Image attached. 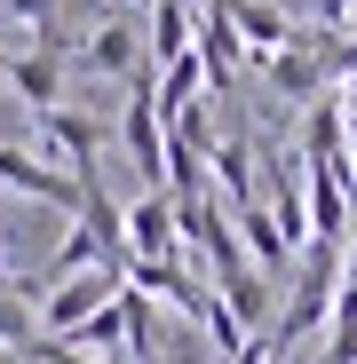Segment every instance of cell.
I'll use <instances>...</instances> for the list:
<instances>
[{
	"instance_id": "obj_4",
	"label": "cell",
	"mask_w": 357,
	"mask_h": 364,
	"mask_svg": "<svg viewBox=\"0 0 357 364\" xmlns=\"http://www.w3.org/2000/svg\"><path fill=\"white\" fill-rule=\"evenodd\" d=\"M0 191H16V198H40V206H64V214H80V182H72V174H56L48 159H32L24 143H0Z\"/></svg>"
},
{
	"instance_id": "obj_2",
	"label": "cell",
	"mask_w": 357,
	"mask_h": 364,
	"mask_svg": "<svg viewBox=\"0 0 357 364\" xmlns=\"http://www.w3.org/2000/svg\"><path fill=\"white\" fill-rule=\"evenodd\" d=\"M119 246H128V269H151V262H183V230H175V198L167 191H143L119 206Z\"/></svg>"
},
{
	"instance_id": "obj_8",
	"label": "cell",
	"mask_w": 357,
	"mask_h": 364,
	"mask_svg": "<svg viewBox=\"0 0 357 364\" xmlns=\"http://www.w3.org/2000/svg\"><path fill=\"white\" fill-rule=\"evenodd\" d=\"M64 72H72V55H64V48H24V55H9V87L32 103V119L64 103Z\"/></svg>"
},
{
	"instance_id": "obj_6",
	"label": "cell",
	"mask_w": 357,
	"mask_h": 364,
	"mask_svg": "<svg viewBox=\"0 0 357 364\" xmlns=\"http://www.w3.org/2000/svg\"><path fill=\"white\" fill-rule=\"evenodd\" d=\"M80 64H88L95 80H128V87H135V80L151 72V64H143V32H135L128 16H111V24H95V40L80 48Z\"/></svg>"
},
{
	"instance_id": "obj_3",
	"label": "cell",
	"mask_w": 357,
	"mask_h": 364,
	"mask_svg": "<svg viewBox=\"0 0 357 364\" xmlns=\"http://www.w3.org/2000/svg\"><path fill=\"white\" fill-rule=\"evenodd\" d=\"M119 293H128L119 269H80V277H64V285H48V293H40V341H64L72 325H88L95 309H111Z\"/></svg>"
},
{
	"instance_id": "obj_11",
	"label": "cell",
	"mask_w": 357,
	"mask_h": 364,
	"mask_svg": "<svg viewBox=\"0 0 357 364\" xmlns=\"http://www.w3.org/2000/svg\"><path fill=\"white\" fill-rule=\"evenodd\" d=\"M32 356H48V364H95V356H72V348H56V341H32Z\"/></svg>"
},
{
	"instance_id": "obj_7",
	"label": "cell",
	"mask_w": 357,
	"mask_h": 364,
	"mask_svg": "<svg viewBox=\"0 0 357 364\" xmlns=\"http://www.w3.org/2000/svg\"><path fill=\"white\" fill-rule=\"evenodd\" d=\"M191 32H199V16L183 9V0H143V64H151V72L183 64V55H191Z\"/></svg>"
},
{
	"instance_id": "obj_13",
	"label": "cell",
	"mask_w": 357,
	"mask_h": 364,
	"mask_svg": "<svg viewBox=\"0 0 357 364\" xmlns=\"http://www.w3.org/2000/svg\"><path fill=\"white\" fill-rule=\"evenodd\" d=\"M0 87H9V55H0Z\"/></svg>"
},
{
	"instance_id": "obj_9",
	"label": "cell",
	"mask_w": 357,
	"mask_h": 364,
	"mask_svg": "<svg viewBox=\"0 0 357 364\" xmlns=\"http://www.w3.org/2000/svg\"><path fill=\"white\" fill-rule=\"evenodd\" d=\"M0 16L32 24V32H40L32 48H64V55H72V40H64V0H0Z\"/></svg>"
},
{
	"instance_id": "obj_1",
	"label": "cell",
	"mask_w": 357,
	"mask_h": 364,
	"mask_svg": "<svg viewBox=\"0 0 357 364\" xmlns=\"http://www.w3.org/2000/svg\"><path fill=\"white\" fill-rule=\"evenodd\" d=\"M333 301H341V254L333 246H310L302 262H294V285H286V309L270 317V348H302L310 333H326L333 317Z\"/></svg>"
},
{
	"instance_id": "obj_10",
	"label": "cell",
	"mask_w": 357,
	"mask_h": 364,
	"mask_svg": "<svg viewBox=\"0 0 357 364\" xmlns=\"http://www.w3.org/2000/svg\"><path fill=\"white\" fill-rule=\"evenodd\" d=\"M326 348H318V364H357V293H341L333 301V317H326V333H318Z\"/></svg>"
},
{
	"instance_id": "obj_14",
	"label": "cell",
	"mask_w": 357,
	"mask_h": 364,
	"mask_svg": "<svg viewBox=\"0 0 357 364\" xmlns=\"http://www.w3.org/2000/svg\"><path fill=\"white\" fill-rule=\"evenodd\" d=\"M270 364H294V356H270Z\"/></svg>"
},
{
	"instance_id": "obj_15",
	"label": "cell",
	"mask_w": 357,
	"mask_h": 364,
	"mask_svg": "<svg viewBox=\"0 0 357 364\" xmlns=\"http://www.w3.org/2000/svg\"><path fill=\"white\" fill-rule=\"evenodd\" d=\"M111 9H128V0H111Z\"/></svg>"
},
{
	"instance_id": "obj_12",
	"label": "cell",
	"mask_w": 357,
	"mask_h": 364,
	"mask_svg": "<svg viewBox=\"0 0 357 364\" xmlns=\"http://www.w3.org/2000/svg\"><path fill=\"white\" fill-rule=\"evenodd\" d=\"M183 9H191V16H207V9H214V0H183Z\"/></svg>"
},
{
	"instance_id": "obj_5",
	"label": "cell",
	"mask_w": 357,
	"mask_h": 364,
	"mask_svg": "<svg viewBox=\"0 0 357 364\" xmlns=\"http://www.w3.org/2000/svg\"><path fill=\"white\" fill-rule=\"evenodd\" d=\"M207 191H222L230 214L262 198V174H254V127H238V135H222V143L207 151Z\"/></svg>"
}]
</instances>
